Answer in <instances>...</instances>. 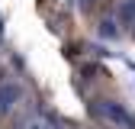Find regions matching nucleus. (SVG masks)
I'll return each mask as SVG.
<instances>
[{
    "label": "nucleus",
    "mask_w": 135,
    "mask_h": 129,
    "mask_svg": "<svg viewBox=\"0 0 135 129\" xmlns=\"http://www.w3.org/2000/svg\"><path fill=\"white\" fill-rule=\"evenodd\" d=\"M20 97H23V87H20V84H3V87H0V110L10 113Z\"/></svg>",
    "instance_id": "nucleus-2"
},
{
    "label": "nucleus",
    "mask_w": 135,
    "mask_h": 129,
    "mask_svg": "<svg viewBox=\"0 0 135 129\" xmlns=\"http://www.w3.org/2000/svg\"><path fill=\"white\" fill-rule=\"evenodd\" d=\"M97 113H100V116H106L113 126H119V129H135V116H132L126 107L113 103V100H100V103H97Z\"/></svg>",
    "instance_id": "nucleus-1"
},
{
    "label": "nucleus",
    "mask_w": 135,
    "mask_h": 129,
    "mask_svg": "<svg viewBox=\"0 0 135 129\" xmlns=\"http://www.w3.org/2000/svg\"><path fill=\"white\" fill-rule=\"evenodd\" d=\"M100 36L116 39V23H113V20H103V23H100Z\"/></svg>",
    "instance_id": "nucleus-4"
},
{
    "label": "nucleus",
    "mask_w": 135,
    "mask_h": 129,
    "mask_svg": "<svg viewBox=\"0 0 135 129\" xmlns=\"http://www.w3.org/2000/svg\"><path fill=\"white\" fill-rule=\"evenodd\" d=\"M32 129H48V126H32Z\"/></svg>",
    "instance_id": "nucleus-6"
},
{
    "label": "nucleus",
    "mask_w": 135,
    "mask_h": 129,
    "mask_svg": "<svg viewBox=\"0 0 135 129\" xmlns=\"http://www.w3.org/2000/svg\"><path fill=\"white\" fill-rule=\"evenodd\" d=\"M80 7H84V10H90V7H93V0H80Z\"/></svg>",
    "instance_id": "nucleus-5"
},
{
    "label": "nucleus",
    "mask_w": 135,
    "mask_h": 129,
    "mask_svg": "<svg viewBox=\"0 0 135 129\" xmlns=\"http://www.w3.org/2000/svg\"><path fill=\"white\" fill-rule=\"evenodd\" d=\"M119 23H126V26L135 23V0H122L119 3Z\"/></svg>",
    "instance_id": "nucleus-3"
}]
</instances>
